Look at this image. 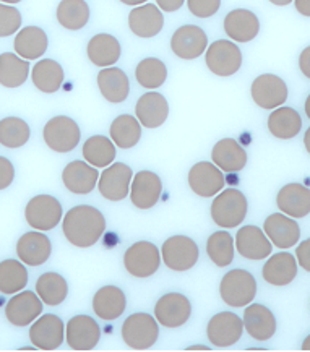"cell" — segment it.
I'll list each match as a JSON object with an SVG mask.
<instances>
[{"label":"cell","instance_id":"6da1fadb","mask_svg":"<svg viewBox=\"0 0 310 352\" xmlns=\"http://www.w3.org/2000/svg\"><path fill=\"white\" fill-rule=\"evenodd\" d=\"M62 231L69 243L76 248L96 245L106 231V218L91 205H78L62 218Z\"/></svg>","mask_w":310,"mask_h":352},{"label":"cell","instance_id":"7a4b0ae2","mask_svg":"<svg viewBox=\"0 0 310 352\" xmlns=\"http://www.w3.org/2000/svg\"><path fill=\"white\" fill-rule=\"evenodd\" d=\"M249 213L247 197L237 188H226L214 197L211 203V219L221 229H232L244 223Z\"/></svg>","mask_w":310,"mask_h":352},{"label":"cell","instance_id":"3957f363","mask_svg":"<svg viewBox=\"0 0 310 352\" xmlns=\"http://www.w3.org/2000/svg\"><path fill=\"white\" fill-rule=\"evenodd\" d=\"M219 296L224 304L234 309H242L252 304L257 296V281L247 270H231L219 283Z\"/></svg>","mask_w":310,"mask_h":352},{"label":"cell","instance_id":"277c9868","mask_svg":"<svg viewBox=\"0 0 310 352\" xmlns=\"http://www.w3.org/2000/svg\"><path fill=\"white\" fill-rule=\"evenodd\" d=\"M125 344L133 351H146L156 344L159 338V323L155 315L137 312L125 318L120 329Z\"/></svg>","mask_w":310,"mask_h":352},{"label":"cell","instance_id":"5b68a950","mask_svg":"<svg viewBox=\"0 0 310 352\" xmlns=\"http://www.w3.org/2000/svg\"><path fill=\"white\" fill-rule=\"evenodd\" d=\"M43 138L49 150L65 155L78 146L82 140V130L71 117L56 116L44 125Z\"/></svg>","mask_w":310,"mask_h":352},{"label":"cell","instance_id":"8992f818","mask_svg":"<svg viewBox=\"0 0 310 352\" xmlns=\"http://www.w3.org/2000/svg\"><path fill=\"white\" fill-rule=\"evenodd\" d=\"M200 258V250L197 242L192 237L177 236L169 237L161 247V260L170 272L186 273L197 265Z\"/></svg>","mask_w":310,"mask_h":352},{"label":"cell","instance_id":"52a82bcc","mask_svg":"<svg viewBox=\"0 0 310 352\" xmlns=\"http://www.w3.org/2000/svg\"><path fill=\"white\" fill-rule=\"evenodd\" d=\"M205 64L213 75L228 78L241 70L242 52L234 41L218 39L206 47Z\"/></svg>","mask_w":310,"mask_h":352},{"label":"cell","instance_id":"ba28073f","mask_svg":"<svg viewBox=\"0 0 310 352\" xmlns=\"http://www.w3.org/2000/svg\"><path fill=\"white\" fill-rule=\"evenodd\" d=\"M62 218H64V210L56 197L43 193L26 203L25 219L34 231H52L62 223Z\"/></svg>","mask_w":310,"mask_h":352},{"label":"cell","instance_id":"9c48e42d","mask_svg":"<svg viewBox=\"0 0 310 352\" xmlns=\"http://www.w3.org/2000/svg\"><path fill=\"white\" fill-rule=\"evenodd\" d=\"M161 252L155 243L148 241L135 242L124 254V266L135 278H150L159 270Z\"/></svg>","mask_w":310,"mask_h":352},{"label":"cell","instance_id":"30bf717a","mask_svg":"<svg viewBox=\"0 0 310 352\" xmlns=\"http://www.w3.org/2000/svg\"><path fill=\"white\" fill-rule=\"evenodd\" d=\"M250 94L254 102L258 107L267 111H273L287 101L289 91H287L286 81L281 76L273 74L258 75L252 81Z\"/></svg>","mask_w":310,"mask_h":352},{"label":"cell","instance_id":"8fae6325","mask_svg":"<svg viewBox=\"0 0 310 352\" xmlns=\"http://www.w3.org/2000/svg\"><path fill=\"white\" fill-rule=\"evenodd\" d=\"M30 341L39 351H56L65 341V324L54 314L41 315L30 327Z\"/></svg>","mask_w":310,"mask_h":352},{"label":"cell","instance_id":"7c38bea8","mask_svg":"<svg viewBox=\"0 0 310 352\" xmlns=\"http://www.w3.org/2000/svg\"><path fill=\"white\" fill-rule=\"evenodd\" d=\"M133 170L125 162H112L102 170L98 180V190L109 201H122L129 197Z\"/></svg>","mask_w":310,"mask_h":352},{"label":"cell","instance_id":"4fadbf2b","mask_svg":"<svg viewBox=\"0 0 310 352\" xmlns=\"http://www.w3.org/2000/svg\"><path fill=\"white\" fill-rule=\"evenodd\" d=\"M244 333V322L234 312H219L206 324V336L211 346L231 347L239 342Z\"/></svg>","mask_w":310,"mask_h":352},{"label":"cell","instance_id":"5bb4252c","mask_svg":"<svg viewBox=\"0 0 310 352\" xmlns=\"http://www.w3.org/2000/svg\"><path fill=\"white\" fill-rule=\"evenodd\" d=\"M187 180L190 190L201 198L217 197L226 184L223 170L208 161H200L193 164L188 170Z\"/></svg>","mask_w":310,"mask_h":352},{"label":"cell","instance_id":"9a60e30c","mask_svg":"<svg viewBox=\"0 0 310 352\" xmlns=\"http://www.w3.org/2000/svg\"><path fill=\"white\" fill-rule=\"evenodd\" d=\"M100 340V324L89 315H75L65 324V341L71 351H91Z\"/></svg>","mask_w":310,"mask_h":352},{"label":"cell","instance_id":"2e32d148","mask_svg":"<svg viewBox=\"0 0 310 352\" xmlns=\"http://www.w3.org/2000/svg\"><path fill=\"white\" fill-rule=\"evenodd\" d=\"M208 47V36L200 26L186 25L174 31L170 38V51L182 60H195Z\"/></svg>","mask_w":310,"mask_h":352},{"label":"cell","instance_id":"e0dca14e","mask_svg":"<svg viewBox=\"0 0 310 352\" xmlns=\"http://www.w3.org/2000/svg\"><path fill=\"white\" fill-rule=\"evenodd\" d=\"M192 317V304L181 292L159 297L155 305V318L166 328H181Z\"/></svg>","mask_w":310,"mask_h":352},{"label":"cell","instance_id":"ac0fdd59","mask_svg":"<svg viewBox=\"0 0 310 352\" xmlns=\"http://www.w3.org/2000/svg\"><path fill=\"white\" fill-rule=\"evenodd\" d=\"M44 302L33 291H20L13 294L5 305V318L13 327L23 328L41 317Z\"/></svg>","mask_w":310,"mask_h":352},{"label":"cell","instance_id":"d6986e66","mask_svg":"<svg viewBox=\"0 0 310 352\" xmlns=\"http://www.w3.org/2000/svg\"><path fill=\"white\" fill-rule=\"evenodd\" d=\"M161 193H163V182L158 174L146 169L133 174L132 185H130V201L135 208H153L159 201Z\"/></svg>","mask_w":310,"mask_h":352},{"label":"cell","instance_id":"ffe728a7","mask_svg":"<svg viewBox=\"0 0 310 352\" xmlns=\"http://www.w3.org/2000/svg\"><path fill=\"white\" fill-rule=\"evenodd\" d=\"M263 232L267 234L269 242L281 250L296 247L300 239L299 223L285 213L269 214L263 223Z\"/></svg>","mask_w":310,"mask_h":352},{"label":"cell","instance_id":"44dd1931","mask_svg":"<svg viewBox=\"0 0 310 352\" xmlns=\"http://www.w3.org/2000/svg\"><path fill=\"white\" fill-rule=\"evenodd\" d=\"M100 173L87 161H71L62 170V184L74 195H88L98 187Z\"/></svg>","mask_w":310,"mask_h":352},{"label":"cell","instance_id":"7402d4cb","mask_svg":"<svg viewBox=\"0 0 310 352\" xmlns=\"http://www.w3.org/2000/svg\"><path fill=\"white\" fill-rule=\"evenodd\" d=\"M236 250L247 260L258 261L272 255L273 243L258 226H244L236 234Z\"/></svg>","mask_w":310,"mask_h":352},{"label":"cell","instance_id":"603a6c76","mask_svg":"<svg viewBox=\"0 0 310 352\" xmlns=\"http://www.w3.org/2000/svg\"><path fill=\"white\" fill-rule=\"evenodd\" d=\"M164 15L156 3L135 7L129 15V28L137 38L151 39L163 31Z\"/></svg>","mask_w":310,"mask_h":352},{"label":"cell","instance_id":"cb8c5ba5","mask_svg":"<svg viewBox=\"0 0 310 352\" xmlns=\"http://www.w3.org/2000/svg\"><path fill=\"white\" fill-rule=\"evenodd\" d=\"M135 117L140 122L142 127L150 130L159 129L169 117L168 99L158 91L145 93L135 104Z\"/></svg>","mask_w":310,"mask_h":352},{"label":"cell","instance_id":"d4e9b609","mask_svg":"<svg viewBox=\"0 0 310 352\" xmlns=\"http://www.w3.org/2000/svg\"><path fill=\"white\" fill-rule=\"evenodd\" d=\"M224 33L234 43H250L260 33V20L247 8H234L224 16Z\"/></svg>","mask_w":310,"mask_h":352},{"label":"cell","instance_id":"484cf974","mask_svg":"<svg viewBox=\"0 0 310 352\" xmlns=\"http://www.w3.org/2000/svg\"><path fill=\"white\" fill-rule=\"evenodd\" d=\"M52 243L41 231L26 232L16 242V256L26 266H41L51 258Z\"/></svg>","mask_w":310,"mask_h":352},{"label":"cell","instance_id":"4316f807","mask_svg":"<svg viewBox=\"0 0 310 352\" xmlns=\"http://www.w3.org/2000/svg\"><path fill=\"white\" fill-rule=\"evenodd\" d=\"M244 329L252 340L268 341L276 333V318L268 307L262 304H249L244 310Z\"/></svg>","mask_w":310,"mask_h":352},{"label":"cell","instance_id":"83f0119b","mask_svg":"<svg viewBox=\"0 0 310 352\" xmlns=\"http://www.w3.org/2000/svg\"><path fill=\"white\" fill-rule=\"evenodd\" d=\"M276 206L281 213L291 216V218H305L310 214V188L299 182L286 184L278 192Z\"/></svg>","mask_w":310,"mask_h":352},{"label":"cell","instance_id":"f1b7e54d","mask_svg":"<svg viewBox=\"0 0 310 352\" xmlns=\"http://www.w3.org/2000/svg\"><path fill=\"white\" fill-rule=\"evenodd\" d=\"M298 266L294 255H291L289 252H280V254L268 256L263 265L262 276L272 286H289L298 276Z\"/></svg>","mask_w":310,"mask_h":352},{"label":"cell","instance_id":"f546056e","mask_svg":"<svg viewBox=\"0 0 310 352\" xmlns=\"http://www.w3.org/2000/svg\"><path fill=\"white\" fill-rule=\"evenodd\" d=\"M211 162L223 173H239L247 166V153L234 138H223L211 150Z\"/></svg>","mask_w":310,"mask_h":352},{"label":"cell","instance_id":"4dcf8cb0","mask_svg":"<svg viewBox=\"0 0 310 352\" xmlns=\"http://www.w3.org/2000/svg\"><path fill=\"white\" fill-rule=\"evenodd\" d=\"M127 309V297L118 286H102L93 297V312L104 322L118 320Z\"/></svg>","mask_w":310,"mask_h":352},{"label":"cell","instance_id":"1f68e13d","mask_svg":"<svg viewBox=\"0 0 310 352\" xmlns=\"http://www.w3.org/2000/svg\"><path fill=\"white\" fill-rule=\"evenodd\" d=\"M98 88L107 102L120 104L130 94L129 76L119 67H106L98 74Z\"/></svg>","mask_w":310,"mask_h":352},{"label":"cell","instance_id":"d6a6232c","mask_svg":"<svg viewBox=\"0 0 310 352\" xmlns=\"http://www.w3.org/2000/svg\"><path fill=\"white\" fill-rule=\"evenodd\" d=\"M87 56L93 65L106 69V67L118 64L120 56H122V47H120L118 38L107 33H100L89 39Z\"/></svg>","mask_w":310,"mask_h":352},{"label":"cell","instance_id":"836d02e7","mask_svg":"<svg viewBox=\"0 0 310 352\" xmlns=\"http://www.w3.org/2000/svg\"><path fill=\"white\" fill-rule=\"evenodd\" d=\"M49 38L46 31L39 26H25L18 31L13 39L15 54L26 60H38L47 51Z\"/></svg>","mask_w":310,"mask_h":352},{"label":"cell","instance_id":"e575fe53","mask_svg":"<svg viewBox=\"0 0 310 352\" xmlns=\"http://www.w3.org/2000/svg\"><path fill=\"white\" fill-rule=\"evenodd\" d=\"M268 130L278 140H293L299 135L302 129L300 114L293 107L280 106L272 111L267 120Z\"/></svg>","mask_w":310,"mask_h":352},{"label":"cell","instance_id":"d590c367","mask_svg":"<svg viewBox=\"0 0 310 352\" xmlns=\"http://www.w3.org/2000/svg\"><path fill=\"white\" fill-rule=\"evenodd\" d=\"M31 80H33V85L39 91L52 94L62 88L65 74L59 62L52 60V58H41L31 69Z\"/></svg>","mask_w":310,"mask_h":352},{"label":"cell","instance_id":"8d00e7d4","mask_svg":"<svg viewBox=\"0 0 310 352\" xmlns=\"http://www.w3.org/2000/svg\"><path fill=\"white\" fill-rule=\"evenodd\" d=\"M31 72L30 60L15 52L0 54V85L3 88L15 89L23 87Z\"/></svg>","mask_w":310,"mask_h":352},{"label":"cell","instance_id":"74e56055","mask_svg":"<svg viewBox=\"0 0 310 352\" xmlns=\"http://www.w3.org/2000/svg\"><path fill=\"white\" fill-rule=\"evenodd\" d=\"M115 151L118 146L104 135H93L83 143L82 148L85 161L96 169H106L107 166H111L115 160Z\"/></svg>","mask_w":310,"mask_h":352},{"label":"cell","instance_id":"f35d334b","mask_svg":"<svg viewBox=\"0 0 310 352\" xmlns=\"http://www.w3.org/2000/svg\"><path fill=\"white\" fill-rule=\"evenodd\" d=\"M109 137L120 150H130L137 146L142 140V124L137 117L122 114L112 120L109 129Z\"/></svg>","mask_w":310,"mask_h":352},{"label":"cell","instance_id":"ab89813d","mask_svg":"<svg viewBox=\"0 0 310 352\" xmlns=\"http://www.w3.org/2000/svg\"><path fill=\"white\" fill-rule=\"evenodd\" d=\"M36 294L46 305L57 307L69 296V283L59 273H43L36 281Z\"/></svg>","mask_w":310,"mask_h":352},{"label":"cell","instance_id":"60d3db41","mask_svg":"<svg viewBox=\"0 0 310 352\" xmlns=\"http://www.w3.org/2000/svg\"><path fill=\"white\" fill-rule=\"evenodd\" d=\"M89 15L91 12L85 0H60L56 12L59 25L70 31L83 30L88 25Z\"/></svg>","mask_w":310,"mask_h":352},{"label":"cell","instance_id":"b9f144b4","mask_svg":"<svg viewBox=\"0 0 310 352\" xmlns=\"http://www.w3.org/2000/svg\"><path fill=\"white\" fill-rule=\"evenodd\" d=\"M28 270L21 260L0 261V292L5 296H13L23 291L28 284Z\"/></svg>","mask_w":310,"mask_h":352},{"label":"cell","instance_id":"7bdbcfd3","mask_svg":"<svg viewBox=\"0 0 310 352\" xmlns=\"http://www.w3.org/2000/svg\"><path fill=\"white\" fill-rule=\"evenodd\" d=\"M234 237L228 231L213 232L206 241V255L219 268H226L234 261Z\"/></svg>","mask_w":310,"mask_h":352},{"label":"cell","instance_id":"ee69618b","mask_svg":"<svg viewBox=\"0 0 310 352\" xmlns=\"http://www.w3.org/2000/svg\"><path fill=\"white\" fill-rule=\"evenodd\" d=\"M135 78L145 89H158L168 80V67L156 57H146L138 62L135 69Z\"/></svg>","mask_w":310,"mask_h":352},{"label":"cell","instance_id":"f6af8a7d","mask_svg":"<svg viewBox=\"0 0 310 352\" xmlns=\"http://www.w3.org/2000/svg\"><path fill=\"white\" fill-rule=\"evenodd\" d=\"M31 129L20 117H5L0 120V144L10 150L25 146L30 142Z\"/></svg>","mask_w":310,"mask_h":352},{"label":"cell","instance_id":"bcb514c9","mask_svg":"<svg viewBox=\"0 0 310 352\" xmlns=\"http://www.w3.org/2000/svg\"><path fill=\"white\" fill-rule=\"evenodd\" d=\"M23 23V18L18 8L0 2V38H10L18 33Z\"/></svg>","mask_w":310,"mask_h":352},{"label":"cell","instance_id":"7dc6e473","mask_svg":"<svg viewBox=\"0 0 310 352\" xmlns=\"http://www.w3.org/2000/svg\"><path fill=\"white\" fill-rule=\"evenodd\" d=\"M188 12L197 18H211L217 15L221 0H186Z\"/></svg>","mask_w":310,"mask_h":352},{"label":"cell","instance_id":"c3c4849f","mask_svg":"<svg viewBox=\"0 0 310 352\" xmlns=\"http://www.w3.org/2000/svg\"><path fill=\"white\" fill-rule=\"evenodd\" d=\"M15 180L13 162L5 156H0V190H5Z\"/></svg>","mask_w":310,"mask_h":352},{"label":"cell","instance_id":"681fc988","mask_svg":"<svg viewBox=\"0 0 310 352\" xmlns=\"http://www.w3.org/2000/svg\"><path fill=\"white\" fill-rule=\"evenodd\" d=\"M296 260L304 272L310 273V239H305L296 247Z\"/></svg>","mask_w":310,"mask_h":352},{"label":"cell","instance_id":"f907efd6","mask_svg":"<svg viewBox=\"0 0 310 352\" xmlns=\"http://www.w3.org/2000/svg\"><path fill=\"white\" fill-rule=\"evenodd\" d=\"M184 3H186V0H156V6L166 13H174L181 10Z\"/></svg>","mask_w":310,"mask_h":352},{"label":"cell","instance_id":"816d5d0a","mask_svg":"<svg viewBox=\"0 0 310 352\" xmlns=\"http://www.w3.org/2000/svg\"><path fill=\"white\" fill-rule=\"evenodd\" d=\"M299 70L305 78L310 80V46L305 47L299 56Z\"/></svg>","mask_w":310,"mask_h":352},{"label":"cell","instance_id":"f5cc1de1","mask_svg":"<svg viewBox=\"0 0 310 352\" xmlns=\"http://www.w3.org/2000/svg\"><path fill=\"white\" fill-rule=\"evenodd\" d=\"M296 10L302 16H310V0H294Z\"/></svg>","mask_w":310,"mask_h":352},{"label":"cell","instance_id":"db71d44e","mask_svg":"<svg viewBox=\"0 0 310 352\" xmlns=\"http://www.w3.org/2000/svg\"><path fill=\"white\" fill-rule=\"evenodd\" d=\"M120 2H122L124 6H130V7H138V6H143V3H146L148 0H120Z\"/></svg>","mask_w":310,"mask_h":352},{"label":"cell","instance_id":"11a10c76","mask_svg":"<svg viewBox=\"0 0 310 352\" xmlns=\"http://www.w3.org/2000/svg\"><path fill=\"white\" fill-rule=\"evenodd\" d=\"M304 146L307 153L310 155V127L305 130V135H304Z\"/></svg>","mask_w":310,"mask_h":352},{"label":"cell","instance_id":"9f6ffc18","mask_svg":"<svg viewBox=\"0 0 310 352\" xmlns=\"http://www.w3.org/2000/svg\"><path fill=\"white\" fill-rule=\"evenodd\" d=\"M269 2H272L273 6H278V7H286V6H289L291 2H294V0H269Z\"/></svg>","mask_w":310,"mask_h":352},{"label":"cell","instance_id":"6f0895ef","mask_svg":"<svg viewBox=\"0 0 310 352\" xmlns=\"http://www.w3.org/2000/svg\"><path fill=\"white\" fill-rule=\"evenodd\" d=\"M186 351H211V347L203 346V344H197V346H188Z\"/></svg>","mask_w":310,"mask_h":352},{"label":"cell","instance_id":"680465c9","mask_svg":"<svg viewBox=\"0 0 310 352\" xmlns=\"http://www.w3.org/2000/svg\"><path fill=\"white\" fill-rule=\"evenodd\" d=\"M304 111H305V116L309 117L310 119V94L307 96V99H305V104H304Z\"/></svg>","mask_w":310,"mask_h":352},{"label":"cell","instance_id":"91938a15","mask_svg":"<svg viewBox=\"0 0 310 352\" xmlns=\"http://www.w3.org/2000/svg\"><path fill=\"white\" fill-rule=\"evenodd\" d=\"M302 351H310V335L302 342Z\"/></svg>","mask_w":310,"mask_h":352},{"label":"cell","instance_id":"94428289","mask_svg":"<svg viewBox=\"0 0 310 352\" xmlns=\"http://www.w3.org/2000/svg\"><path fill=\"white\" fill-rule=\"evenodd\" d=\"M2 3H8V6H15V3H20L21 0H0Z\"/></svg>","mask_w":310,"mask_h":352},{"label":"cell","instance_id":"6125c7cd","mask_svg":"<svg viewBox=\"0 0 310 352\" xmlns=\"http://www.w3.org/2000/svg\"><path fill=\"white\" fill-rule=\"evenodd\" d=\"M34 349H36L34 346H30V347H21L20 351H34Z\"/></svg>","mask_w":310,"mask_h":352}]
</instances>
